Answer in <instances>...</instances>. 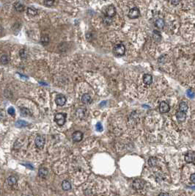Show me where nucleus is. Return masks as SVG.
<instances>
[{
    "mask_svg": "<svg viewBox=\"0 0 195 196\" xmlns=\"http://www.w3.org/2000/svg\"><path fill=\"white\" fill-rule=\"evenodd\" d=\"M188 106L187 104L184 101H181L179 104V111L183 112V113H186V111L188 110Z\"/></svg>",
    "mask_w": 195,
    "mask_h": 196,
    "instance_id": "nucleus-18",
    "label": "nucleus"
},
{
    "mask_svg": "<svg viewBox=\"0 0 195 196\" xmlns=\"http://www.w3.org/2000/svg\"><path fill=\"white\" fill-rule=\"evenodd\" d=\"M54 3V0H44V4L47 7H51L52 6Z\"/></svg>",
    "mask_w": 195,
    "mask_h": 196,
    "instance_id": "nucleus-28",
    "label": "nucleus"
},
{
    "mask_svg": "<svg viewBox=\"0 0 195 196\" xmlns=\"http://www.w3.org/2000/svg\"><path fill=\"white\" fill-rule=\"evenodd\" d=\"M8 114H10V115H13V116H14L15 115V109L13 108V107H9L8 110Z\"/></svg>",
    "mask_w": 195,
    "mask_h": 196,
    "instance_id": "nucleus-30",
    "label": "nucleus"
},
{
    "mask_svg": "<svg viewBox=\"0 0 195 196\" xmlns=\"http://www.w3.org/2000/svg\"><path fill=\"white\" fill-rule=\"evenodd\" d=\"M41 43L43 45H47L49 43V38L47 35H43L41 38Z\"/></svg>",
    "mask_w": 195,
    "mask_h": 196,
    "instance_id": "nucleus-27",
    "label": "nucleus"
},
{
    "mask_svg": "<svg viewBox=\"0 0 195 196\" xmlns=\"http://www.w3.org/2000/svg\"><path fill=\"white\" fill-rule=\"evenodd\" d=\"M157 163L158 159L157 158H156V157H150V158L148 159V165H149L151 167H153L157 165Z\"/></svg>",
    "mask_w": 195,
    "mask_h": 196,
    "instance_id": "nucleus-21",
    "label": "nucleus"
},
{
    "mask_svg": "<svg viewBox=\"0 0 195 196\" xmlns=\"http://www.w3.org/2000/svg\"><path fill=\"white\" fill-rule=\"evenodd\" d=\"M187 94H188V97L194 98V92L191 91V90H188V91H187Z\"/></svg>",
    "mask_w": 195,
    "mask_h": 196,
    "instance_id": "nucleus-32",
    "label": "nucleus"
},
{
    "mask_svg": "<svg viewBox=\"0 0 195 196\" xmlns=\"http://www.w3.org/2000/svg\"><path fill=\"white\" fill-rule=\"evenodd\" d=\"M67 99L65 98V96L63 95H58L56 98H55V103L57 104V105L60 106H62L66 104Z\"/></svg>",
    "mask_w": 195,
    "mask_h": 196,
    "instance_id": "nucleus-8",
    "label": "nucleus"
},
{
    "mask_svg": "<svg viewBox=\"0 0 195 196\" xmlns=\"http://www.w3.org/2000/svg\"><path fill=\"white\" fill-rule=\"evenodd\" d=\"M8 183L10 186H13L17 183V179L14 176H10L8 179Z\"/></svg>",
    "mask_w": 195,
    "mask_h": 196,
    "instance_id": "nucleus-19",
    "label": "nucleus"
},
{
    "mask_svg": "<svg viewBox=\"0 0 195 196\" xmlns=\"http://www.w3.org/2000/svg\"><path fill=\"white\" fill-rule=\"evenodd\" d=\"M21 114L22 116H25V117L31 115L30 110H28L27 108H24V107L21 108Z\"/></svg>",
    "mask_w": 195,
    "mask_h": 196,
    "instance_id": "nucleus-24",
    "label": "nucleus"
},
{
    "mask_svg": "<svg viewBox=\"0 0 195 196\" xmlns=\"http://www.w3.org/2000/svg\"><path fill=\"white\" fill-rule=\"evenodd\" d=\"M132 186L135 189H142L144 188V181L141 179H134L132 182Z\"/></svg>",
    "mask_w": 195,
    "mask_h": 196,
    "instance_id": "nucleus-3",
    "label": "nucleus"
},
{
    "mask_svg": "<svg viewBox=\"0 0 195 196\" xmlns=\"http://www.w3.org/2000/svg\"><path fill=\"white\" fill-rule=\"evenodd\" d=\"M95 128H96V130H97L98 132H102V131H103V126H102V124H101L100 122L97 123V124H96V126H95Z\"/></svg>",
    "mask_w": 195,
    "mask_h": 196,
    "instance_id": "nucleus-29",
    "label": "nucleus"
},
{
    "mask_svg": "<svg viewBox=\"0 0 195 196\" xmlns=\"http://www.w3.org/2000/svg\"><path fill=\"white\" fill-rule=\"evenodd\" d=\"M185 161L187 163L194 164L195 152L194 151H189L185 154Z\"/></svg>",
    "mask_w": 195,
    "mask_h": 196,
    "instance_id": "nucleus-5",
    "label": "nucleus"
},
{
    "mask_svg": "<svg viewBox=\"0 0 195 196\" xmlns=\"http://www.w3.org/2000/svg\"><path fill=\"white\" fill-rule=\"evenodd\" d=\"M170 2H171V4H172V5H175V6H176V5H178L179 4L180 0H170Z\"/></svg>",
    "mask_w": 195,
    "mask_h": 196,
    "instance_id": "nucleus-33",
    "label": "nucleus"
},
{
    "mask_svg": "<svg viewBox=\"0 0 195 196\" xmlns=\"http://www.w3.org/2000/svg\"><path fill=\"white\" fill-rule=\"evenodd\" d=\"M143 82L145 84H150L151 83L153 82V76L150 75V74H146L144 75L143 76Z\"/></svg>",
    "mask_w": 195,
    "mask_h": 196,
    "instance_id": "nucleus-15",
    "label": "nucleus"
},
{
    "mask_svg": "<svg viewBox=\"0 0 195 196\" xmlns=\"http://www.w3.org/2000/svg\"><path fill=\"white\" fill-rule=\"evenodd\" d=\"M158 196H169V195L166 192H161L158 195Z\"/></svg>",
    "mask_w": 195,
    "mask_h": 196,
    "instance_id": "nucleus-35",
    "label": "nucleus"
},
{
    "mask_svg": "<svg viewBox=\"0 0 195 196\" xmlns=\"http://www.w3.org/2000/svg\"><path fill=\"white\" fill-rule=\"evenodd\" d=\"M38 175L40 177L43 178V179H45L48 176V170L47 168L45 167H40L39 169V171H38Z\"/></svg>",
    "mask_w": 195,
    "mask_h": 196,
    "instance_id": "nucleus-13",
    "label": "nucleus"
},
{
    "mask_svg": "<svg viewBox=\"0 0 195 196\" xmlns=\"http://www.w3.org/2000/svg\"><path fill=\"white\" fill-rule=\"evenodd\" d=\"M76 116L81 119H83L86 117L87 115V110L84 108H79L76 110Z\"/></svg>",
    "mask_w": 195,
    "mask_h": 196,
    "instance_id": "nucleus-11",
    "label": "nucleus"
},
{
    "mask_svg": "<svg viewBox=\"0 0 195 196\" xmlns=\"http://www.w3.org/2000/svg\"><path fill=\"white\" fill-rule=\"evenodd\" d=\"M0 61H1V62H2L3 65H6V64H8V62H9V57H8L7 55L4 54V55H2V56L1 57Z\"/></svg>",
    "mask_w": 195,
    "mask_h": 196,
    "instance_id": "nucleus-25",
    "label": "nucleus"
},
{
    "mask_svg": "<svg viewBox=\"0 0 195 196\" xmlns=\"http://www.w3.org/2000/svg\"><path fill=\"white\" fill-rule=\"evenodd\" d=\"M62 188L65 191H68L71 189V184L67 180H64L62 182Z\"/></svg>",
    "mask_w": 195,
    "mask_h": 196,
    "instance_id": "nucleus-16",
    "label": "nucleus"
},
{
    "mask_svg": "<svg viewBox=\"0 0 195 196\" xmlns=\"http://www.w3.org/2000/svg\"><path fill=\"white\" fill-rule=\"evenodd\" d=\"M72 139L74 142H80L83 139V133L80 131H76L73 133Z\"/></svg>",
    "mask_w": 195,
    "mask_h": 196,
    "instance_id": "nucleus-10",
    "label": "nucleus"
},
{
    "mask_svg": "<svg viewBox=\"0 0 195 196\" xmlns=\"http://www.w3.org/2000/svg\"><path fill=\"white\" fill-rule=\"evenodd\" d=\"M155 25L156 27L158 28V29H163L164 27V25H165V23H164V21L162 19V18H158L156 21L155 22Z\"/></svg>",
    "mask_w": 195,
    "mask_h": 196,
    "instance_id": "nucleus-17",
    "label": "nucleus"
},
{
    "mask_svg": "<svg viewBox=\"0 0 195 196\" xmlns=\"http://www.w3.org/2000/svg\"><path fill=\"white\" fill-rule=\"evenodd\" d=\"M82 101L85 104H90L92 102V98H91L90 94H88V93L83 94V96H82Z\"/></svg>",
    "mask_w": 195,
    "mask_h": 196,
    "instance_id": "nucleus-14",
    "label": "nucleus"
},
{
    "mask_svg": "<svg viewBox=\"0 0 195 196\" xmlns=\"http://www.w3.org/2000/svg\"><path fill=\"white\" fill-rule=\"evenodd\" d=\"M161 38V34L158 31L156 30L153 32V39L156 41H159Z\"/></svg>",
    "mask_w": 195,
    "mask_h": 196,
    "instance_id": "nucleus-26",
    "label": "nucleus"
},
{
    "mask_svg": "<svg viewBox=\"0 0 195 196\" xmlns=\"http://www.w3.org/2000/svg\"><path fill=\"white\" fill-rule=\"evenodd\" d=\"M113 53L117 56V57H121V56H123L126 53V47L122 43H119V44H117L114 47V49H113Z\"/></svg>",
    "mask_w": 195,
    "mask_h": 196,
    "instance_id": "nucleus-1",
    "label": "nucleus"
},
{
    "mask_svg": "<svg viewBox=\"0 0 195 196\" xmlns=\"http://www.w3.org/2000/svg\"><path fill=\"white\" fill-rule=\"evenodd\" d=\"M45 138L41 135H38L35 138V143L36 147L39 148V149H42L43 148L44 145H45Z\"/></svg>",
    "mask_w": 195,
    "mask_h": 196,
    "instance_id": "nucleus-4",
    "label": "nucleus"
},
{
    "mask_svg": "<svg viewBox=\"0 0 195 196\" xmlns=\"http://www.w3.org/2000/svg\"><path fill=\"white\" fill-rule=\"evenodd\" d=\"M190 181L193 184H195V173H192L190 176Z\"/></svg>",
    "mask_w": 195,
    "mask_h": 196,
    "instance_id": "nucleus-34",
    "label": "nucleus"
},
{
    "mask_svg": "<svg viewBox=\"0 0 195 196\" xmlns=\"http://www.w3.org/2000/svg\"><path fill=\"white\" fill-rule=\"evenodd\" d=\"M176 118H177V120L179 122H184L186 121V113L178 111L176 113Z\"/></svg>",
    "mask_w": 195,
    "mask_h": 196,
    "instance_id": "nucleus-12",
    "label": "nucleus"
},
{
    "mask_svg": "<svg viewBox=\"0 0 195 196\" xmlns=\"http://www.w3.org/2000/svg\"><path fill=\"white\" fill-rule=\"evenodd\" d=\"M19 55L20 57L22 58V59H24L27 56V54H26V51L24 49H21L20 52H19Z\"/></svg>",
    "mask_w": 195,
    "mask_h": 196,
    "instance_id": "nucleus-31",
    "label": "nucleus"
},
{
    "mask_svg": "<svg viewBox=\"0 0 195 196\" xmlns=\"http://www.w3.org/2000/svg\"><path fill=\"white\" fill-rule=\"evenodd\" d=\"M128 17L130 18H132V19H135V18H137L140 16V11L137 8H131L129 12H128Z\"/></svg>",
    "mask_w": 195,
    "mask_h": 196,
    "instance_id": "nucleus-6",
    "label": "nucleus"
},
{
    "mask_svg": "<svg viewBox=\"0 0 195 196\" xmlns=\"http://www.w3.org/2000/svg\"><path fill=\"white\" fill-rule=\"evenodd\" d=\"M27 13L31 16H35L38 14V10L33 7H30L27 9Z\"/></svg>",
    "mask_w": 195,
    "mask_h": 196,
    "instance_id": "nucleus-20",
    "label": "nucleus"
},
{
    "mask_svg": "<svg viewBox=\"0 0 195 196\" xmlns=\"http://www.w3.org/2000/svg\"><path fill=\"white\" fill-rule=\"evenodd\" d=\"M116 13H117V10H116V8L114 5L108 6L106 10V15L107 17H109V18L114 17V15H116Z\"/></svg>",
    "mask_w": 195,
    "mask_h": 196,
    "instance_id": "nucleus-7",
    "label": "nucleus"
},
{
    "mask_svg": "<svg viewBox=\"0 0 195 196\" xmlns=\"http://www.w3.org/2000/svg\"><path fill=\"white\" fill-rule=\"evenodd\" d=\"M27 125H28V123L26 122V121H22V120L18 121L15 123V126H16V127H18V128L25 127V126H27Z\"/></svg>",
    "mask_w": 195,
    "mask_h": 196,
    "instance_id": "nucleus-22",
    "label": "nucleus"
},
{
    "mask_svg": "<svg viewBox=\"0 0 195 196\" xmlns=\"http://www.w3.org/2000/svg\"><path fill=\"white\" fill-rule=\"evenodd\" d=\"M66 117L67 115L65 113H57L54 116V121L57 123L58 126H62L65 124L66 121Z\"/></svg>",
    "mask_w": 195,
    "mask_h": 196,
    "instance_id": "nucleus-2",
    "label": "nucleus"
},
{
    "mask_svg": "<svg viewBox=\"0 0 195 196\" xmlns=\"http://www.w3.org/2000/svg\"><path fill=\"white\" fill-rule=\"evenodd\" d=\"M14 7H15V10L18 11V12H23V10H24V6L20 2H16L15 4V5H14Z\"/></svg>",
    "mask_w": 195,
    "mask_h": 196,
    "instance_id": "nucleus-23",
    "label": "nucleus"
},
{
    "mask_svg": "<svg viewBox=\"0 0 195 196\" xmlns=\"http://www.w3.org/2000/svg\"><path fill=\"white\" fill-rule=\"evenodd\" d=\"M169 110H170V106L165 101L161 102L159 105V111L161 113H166L169 111Z\"/></svg>",
    "mask_w": 195,
    "mask_h": 196,
    "instance_id": "nucleus-9",
    "label": "nucleus"
}]
</instances>
